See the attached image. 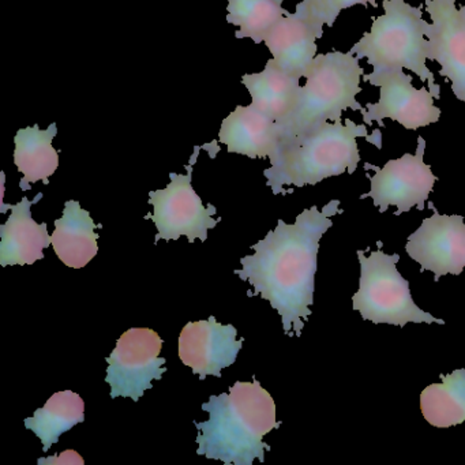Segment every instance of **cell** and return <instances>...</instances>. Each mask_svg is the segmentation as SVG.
<instances>
[{
  "instance_id": "cell-10",
  "label": "cell",
  "mask_w": 465,
  "mask_h": 465,
  "mask_svg": "<svg viewBox=\"0 0 465 465\" xmlns=\"http://www.w3.org/2000/svg\"><path fill=\"white\" fill-rule=\"evenodd\" d=\"M424 151L426 141L419 137L415 154L405 153L400 159L386 163L383 168L364 165V170H372L375 173L372 176L367 173L371 189L370 193L361 194V200L372 198L381 213H385L389 206H396L394 216H401L413 206L424 211V203L438 181L431 167L424 163Z\"/></svg>"
},
{
  "instance_id": "cell-9",
  "label": "cell",
  "mask_w": 465,
  "mask_h": 465,
  "mask_svg": "<svg viewBox=\"0 0 465 465\" xmlns=\"http://www.w3.org/2000/svg\"><path fill=\"white\" fill-rule=\"evenodd\" d=\"M363 80L380 88L378 102L369 103L361 113L367 126L377 122L383 127V121L389 119L415 132L440 122L442 111L435 105L434 94L429 88H415L412 77L405 74L404 70L364 73Z\"/></svg>"
},
{
  "instance_id": "cell-25",
  "label": "cell",
  "mask_w": 465,
  "mask_h": 465,
  "mask_svg": "<svg viewBox=\"0 0 465 465\" xmlns=\"http://www.w3.org/2000/svg\"><path fill=\"white\" fill-rule=\"evenodd\" d=\"M460 12H461L462 17L465 18V5H464V6H461V9H460Z\"/></svg>"
},
{
  "instance_id": "cell-3",
  "label": "cell",
  "mask_w": 465,
  "mask_h": 465,
  "mask_svg": "<svg viewBox=\"0 0 465 465\" xmlns=\"http://www.w3.org/2000/svg\"><path fill=\"white\" fill-rule=\"evenodd\" d=\"M358 138L382 149V133L369 134L367 124L345 122H325L303 134L280 141L272 167L263 171L266 184L273 194H288L285 186L303 187L320 183L325 179L352 175L361 163Z\"/></svg>"
},
{
  "instance_id": "cell-16",
  "label": "cell",
  "mask_w": 465,
  "mask_h": 465,
  "mask_svg": "<svg viewBox=\"0 0 465 465\" xmlns=\"http://www.w3.org/2000/svg\"><path fill=\"white\" fill-rule=\"evenodd\" d=\"M280 140L282 135L276 122L252 104L238 105L223 121L219 133V141L227 145L228 153L252 159H272L279 149Z\"/></svg>"
},
{
  "instance_id": "cell-6",
  "label": "cell",
  "mask_w": 465,
  "mask_h": 465,
  "mask_svg": "<svg viewBox=\"0 0 465 465\" xmlns=\"http://www.w3.org/2000/svg\"><path fill=\"white\" fill-rule=\"evenodd\" d=\"M377 252L370 257L358 250L361 262L359 291L352 296V309L361 312L364 321L388 323L404 328L407 323H440L445 321L432 317L416 306L411 296L410 282L400 274L399 254L382 252V242H377Z\"/></svg>"
},
{
  "instance_id": "cell-15",
  "label": "cell",
  "mask_w": 465,
  "mask_h": 465,
  "mask_svg": "<svg viewBox=\"0 0 465 465\" xmlns=\"http://www.w3.org/2000/svg\"><path fill=\"white\" fill-rule=\"evenodd\" d=\"M321 34L312 23L298 13L288 12L273 26L265 39L273 62L293 77L304 78L317 56V40Z\"/></svg>"
},
{
  "instance_id": "cell-12",
  "label": "cell",
  "mask_w": 465,
  "mask_h": 465,
  "mask_svg": "<svg viewBox=\"0 0 465 465\" xmlns=\"http://www.w3.org/2000/svg\"><path fill=\"white\" fill-rule=\"evenodd\" d=\"M236 334L235 326L223 325L214 317L189 322L179 336V358L201 381L208 375L220 378L243 347L244 339L236 340Z\"/></svg>"
},
{
  "instance_id": "cell-13",
  "label": "cell",
  "mask_w": 465,
  "mask_h": 465,
  "mask_svg": "<svg viewBox=\"0 0 465 465\" xmlns=\"http://www.w3.org/2000/svg\"><path fill=\"white\" fill-rule=\"evenodd\" d=\"M426 10L431 17L430 59L440 64V77L450 83L456 99L465 103V18L456 0H426Z\"/></svg>"
},
{
  "instance_id": "cell-24",
  "label": "cell",
  "mask_w": 465,
  "mask_h": 465,
  "mask_svg": "<svg viewBox=\"0 0 465 465\" xmlns=\"http://www.w3.org/2000/svg\"><path fill=\"white\" fill-rule=\"evenodd\" d=\"M37 464L39 465H84L85 461H84L83 457L78 451L66 450L64 453L59 454V456H51L47 457V459H39L37 460Z\"/></svg>"
},
{
  "instance_id": "cell-2",
  "label": "cell",
  "mask_w": 465,
  "mask_h": 465,
  "mask_svg": "<svg viewBox=\"0 0 465 465\" xmlns=\"http://www.w3.org/2000/svg\"><path fill=\"white\" fill-rule=\"evenodd\" d=\"M203 411L209 419L194 421L200 431L195 440L198 456L233 465H252L255 459L265 462V450L271 446L263 437L279 429L282 421L276 420L273 397L255 377L252 382L238 381L230 393L211 396Z\"/></svg>"
},
{
  "instance_id": "cell-5",
  "label": "cell",
  "mask_w": 465,
  "mask_h": 465,
  "mask_svg": "<svg viewBox=\"0 0 465 465\" xmlns=\"http://www.w3.org/2000/svg\"><path fill=\"white\" fill-rule=\"evenodd\" d=\"M364 69L351 51H331L315 56L302 86L293 113L277 124L282 140L303 134L325 122H342L345 111H364L356 96L361 92Z\"/></svg>"
},
{
  "instance_id": "cell-8",
  "label": "cell",
  "mask_w": 465,
  "mask_h": 465,
  "mask_svg": "<svg viewBox=\"0 0 465 465\" xmlns=\"http://www.w3.org/2000/svg\"><path fill=\"white\" fill-rule=\"evenodd\" d=\"M162 337L149 328H132L116 341L108 363L105 382L111 386V399L124 397L140 401L145 391L153 388L167 371V359L162 358Z\"/></svg>"
},
{
  "instance_id": "cell-17",
  "label": "cell",
  "mask_w": 465,
  "mask_h": 465,
  "mask_svg": "<svg viewBox=\"0 0 465 465\" xmlns=\"http://www.w3.org/2000/svg\"><path fill=\"white\" fill-rule=\"evenodd\" d=\"M96 227L103 225L94 224L91 213L81 208L78 201L64 203V216L55 220V231L51 236L55 254L64 265L81 269L96 257L99 252Z\"/></svg>"
},
{
  "instance_id": "cell-19",
  "label": "cell",
  "mask_w": 465,
  "mask_h": 465,
  "mask_svg": "<svg viewBox=\"0 0 465 465\" xmlns=\"http://www.w3.org/2000/svg\"><path fill=\"white\" fill-rule=\"evenodd\" d=\"M58 134L56 124H50L47 130H40L39 124L18 130L15 138V164L23 173L20 187L23 192L31 190L32 184L48 179L59 167V152L54 148V138Z\"/></svg>"
},
{
  "instance_id": "cell-23",
  "label": "cell",
  "mask_w": 465,
  "mask_h": 465,
  "mask_svg": "<svg viewBox=\"0 0 465 465\" xmlns=\"http://www.w3.org/2000/svg\"><path fill=\"white\" fill-rule=\"evenodd\" d=\"M369 5L377 7V0H302L295 12L323 34V26L331 28L344 10Z\"/></svg>"
},
{
  "instance_id": "cell-21",
  "label": "cell",
  "mask_w": 465,
  "mask_h": 465,
  "mask_svg": "<svg viewBox=\"0 0 465 465\" xmlns=\"http://www.w3.org/2000/svg\"><path fill=\"white\" fill-rule=\"evenodd\" d=\"M442 383H431L420 394L424 419L438 429H448L465 421V369L440 374Z\"/></svg>"
},
{
  "instance_id": "cell-11",
  "label": "cell",
  "mask_w": 465,
  "mask_h": 465,
  "mask_svg": "<svg viewBox=\"0 0 465 465\" xmlns=\"http://www.w3.org/2000/svg\"><path fill=\"white\" fill-rule=\"evenodd\" d=\"M429 208L432 216L408 236L405 252L420 263V272H432L437 282L445 274L459 276L464 271L465 223L460 214H440L432 203Z\"/></svg>"
},
{
  "instance_id": "cell-18",
  "label": "cell",
  "mask_w": 465,
  "mask_h": 465,
  "mask_svg": "<svg viewBox=\"0 0 465 465\" xmlns=\"http://www.w3.org/2000/svg\"><path fill=\"white\" fill-rule=\"evenodd\" d=\"M242 84L252 96V107L276 124L293 113L301 97V80L280 69L273 59L262 72L243 75Z\"/></svg>"
},
{
  "instance_id": "cell-14",
  "label": "cell",
  "mask_w": 465,
  "mask_h": 465,
  "mask_svg": "<svg viewBox=\"0 0 465 465\" xmlns=\"http://www.w3.org/2000/svg\"><path fill=\"white\" fill-rule=\"evenodd\" d=\"M43 193L34 201L24 197L17 205H7L12 214L0 225V265H34L45 260V250L53 244L45 223L37 224L32 217V205L39 203ZM4 208V209H5ZM2 209V211H4Z\"/></svg>"
},
{
  "instance_id": "cell-4",
  "label": "cell",
  "mask_w": 465,
  "mask_h": 465,
  "mask_svg": "<svg viewBox=\"0 0 465 465\" xmlns=\"http://www.w3.org/2000/svg\"><path fill=\"white\" fill-rule=\"evenodd\" d=\"M382 7L383 15L372 20L370 32L351 47V53L366 59L375 73L410 70L440 99V85L427 67L431 56V43L427 39L431 24L424 20L421 7L411 6L405 0H383Z\"/></svg>"
},
{
  "instance_id": "cell-7",
  "label": "cell",
  "mask_w": 465,
  "mask_h": 465,
  "mask_svg": "<svg viewBox=\"0 0 465 465\" xmlns=\"http://www.w3.org/2000/svg\"><path fill=\"white\" fill-rule=\"evenodd\" d=\"M201 148H195L192 162L187 165L186 175L170 173L171 182L164 190L149 193V203L153 206V213L146 214V220H153L157 228L154 243L164 241H176L181 236H186L190 243L200 239L206 242L208 230L216 227L219 220H214L212 214H216L213 205L205 208L200 195L192 186L193 164L200 153Z\"/></svg>"
},
{
  "instance_id": "cell-22",
  "label": "cell",
  "mask_w": 465,
  "mask_h": 465,
  "mask_svg": "<svg viewBox=\"0 0 465 465\" xmlns=\"http://www.w3.org/2000/svg\"><path fill=\"white\" fill-rule=\"evenodd\" d=\"M227 21L238 26L236 39L265 42L269 32L287 15L282 0H228Z\"/></svg>"
},
{
  "instance_id": "cell-1",
  "label": "cell",
  "mask_w": 465,
  "mask_h": 465,
  "mask_svg": "<svg viewBox=\"0 0 465 465\" xmlns=\"http://www.w3.org/2000/svg\"><path fill=\"white\" fill-rule=\"evenodd\" d=\"M340 201L326 203L322 212L318 206L304 209L295 224L279 220L265 239L252 246L254 254L242 258V269L236 276L252 284L260 295L282 315V329L287 336H302L314 303L315 273L318 250L326 231L333 225L331 217L342 213Z\"/></svg>"
},
{
  "instance_id": "cell-20",
  "label": "cell",
  "mask_w": 465,
  "mask_h": 465,
  "mask_svg": "<svg viewBox=\"0 0 465 465\" xmlns=\"http://www.w3.org/2000/svg\"><path fill=\"white\" fill-rule=\"evenodd\" d=\"M84 411L85 402L80 394L73 391H58L35 412L34 418L25 419V427L40 438L43 451L47 453L54 443H58L62 434L85 420Z\"/></svg>"
}]
</instances>
